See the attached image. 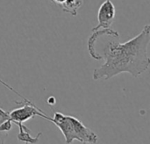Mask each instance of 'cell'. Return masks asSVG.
<instances>
[{
	"label": "cell",
	"mask_w": 150,
	"mask_h": 144,
	"mask_svg": "<svg viewBox=\"0 0 150 144\" xmlns=\"http://www.w3.org/2000/svg\"><path fill=\"white\" fill-rule=\"evenodd\" d=\"M149 41V25H146L137 36L124 43L109 41L101 55L105 62L93 70V79L107 80L121 73H129L134 77H139L149 67L148 55Z\"/></svg>",
	"instance_id": "1"
},
{
	"label": "cell",
	"mask_w": 150,
	"mask_h": 144,
	"mask_svg": "<svg viewBox=\"0 0 150 144\" xmlns=\"http://www.w3.org/2000/svg\"><path fill=\"white\" fill-rule=\"evenodd\" d=\"M51 122L54 123L64 136L66 144L78 141L83 144H97L98 137L77 118L54 112Z\"/></svg>",
	"instance_id": "2"
},
{
	"label": "cell",
	"mask_w": 150,
	"mask_h": 144,
	"mask_svg": "<svg viewBox=\"0 0 150 144\" xmlns=\"http://www.w3.org/2000/svg\"><path fill=\"white\" fill-rule=\"evenodd\" d=\"M21 99H23L22 102L18 101L16 103L20 104L22 106L18 108L13 109L11 112L9 113V118L13 124H16L18 127L35 116H39L46 119L47 121H51V117L44 113V112L39 107H37L33 103H32L30 100L24 98L23 96L21 97Z\"/></svg>",
	"instance_id": "3"
},
{
	"label": "cell",
	"mask_w": 150,
	"mask_h": 144,
	"mask_svg": "<svg viewBox=\"0 0 150 144\" xmlns=\"http://www.w3.org/2000/svg\"><path fill=\"white\" fill-rule=\"evenodd\" d=\"M115 13L116 9L113 3L111 0H105L98 11V24L97 26L92 28V31L110 28L115 18Z\"/></svg>",
	"instance_id": "4"
},
{
	"label": "cell",
	"mask_w": 150,
	"mask_h": 144,
	"mask_svg": "<svg viewBox=\"0 0 150 144\" xmlns=\"http://www.w3.org/2000/svg\"><path fill=\"white\" fill-rule=\"evenodd\" d=\"M101 36H109V37H112V38H120V33L110 28H106V29H99V30H95L92 31V34L90 36L89 40H88V50H89V54L91 56V58L95 59V60H102V56L100 54L98 53L97 48H96V42L99 40V37Z\"/></svg>",
	"instance_id": "5"
},
{
	"label": "cell",
	"mask_w": 150,
	"mask_h": 144,
	"mask_svg": "<svg viewBox=\"0 0 150 144\" xmlns=\"http://www.w3.org/2000/svg\"><path fill=\"white\" fill-rule=\"evenodd\" d=\"M41 135H42V134L40 132L36 136L33 137L31 135V129L30 128H28L24 124L18 126V134L17 137H18L19 142L28 144H36L39 142Z\"/></svg>",
	"instance_id": "6"
},
{
	"label": "cell",
	"mask_w": 150,
	"mask_h": 144,
	"mask_svg": "<svg viewBox=\"0 0 150 144\" xmlns=\"http://www.w3.org/2000/svg\"><path fill=\"white\" fill-rule=\"evenodd\" d=\"M83 5V0H65L61 5L62 11L72 16H76L79 9Z\"/></svg>",
	"instance_id": "7"
},
{
	"label": "cell",
	"mask_w": 150,
	"mask_h": 144,
	"mask_svg": "<svg viewBox=\"0 0 150 144\" xmlns=\"http://www.w3.org/2000/svg\"><path fill=\"white\" fill-rule=\"evenodd\" d=\"M6 120H9V119H4V118H1L0 117V125ZM8 136V133L7 132H3V131H0V144H4L5 143V139L6 137Z\"/></svg>",
	"instance_id": "8"
},
{
	"label": "cell",
	"mask_w": 150,
	"mask_h": 144,
	"mask_svg": "<svg viewBox=\"0 0 150 144\" xmlns=\"http://www.w3.org/2000/svg\"><path fill=\"white\" fill-rule=\"evenodd\" d=\"M0 117L1 118H4V119H10L9 118V113L4 111L2 108H0Z\"/></svg>",
	"instance_id": "9"
},
{
	"label": "cell",
	"mask_w": 150,
	"mask_h": 144,
	"mask_svg": "<svg viewBox=\"0 0 150 144\" xmlns=\"http://www.w3.org/2000/svg\"><path fill=\"white\" fill-rule=\"evenodd\" d=\"M49 1L54 3V4H57V5H59V6H61L64 3L65 0H49Z\"/></svg>",
	"instance_id": "10"
},
{
	"label": "cell",
	"mask_w": 150,
	"mask_h": 144,
	"mask_svg": "<svg viewBox=\"0 0 150 144\" xmlns=\"http://www.w3.org/2000/svg\"><path fill=\"white\" fill-rule=\"evenodd\" d=\"M25 144H28V143H25Z\"/></svg>",
	"instance_id": "11"
}]
</instances>
